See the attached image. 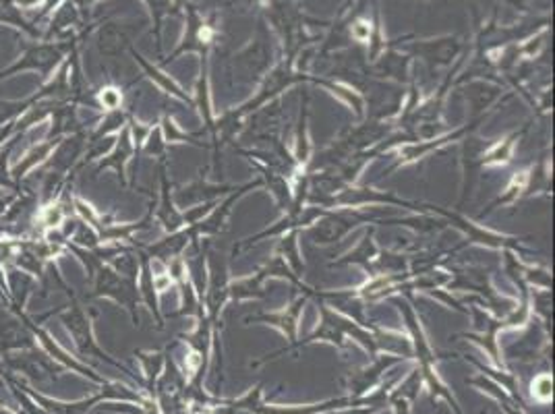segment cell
Wrapping results in <instances>:
<instances>
[{
    "mask_svg": "<svg viewBox=\"0 0 555 414\" xmlns=\"http://www.w3.org/2000/svg\"><path fill=\"white\" fill-rule=\"evenodd\" d=\"M319 317H321L319 325L307 336V340L298 342L296 348L302 346V344H311V342H319V340L321 342H331V344H336V346H342V344H344V336H355L359 342L365 344V348H369V352L373 356L377 354L379 348H377L375 336L369 334L367 329H362L359 323H352V321H348L344 317H340L338 313L331 311L329 305H327V302H324V300L319 302Z\"/></svg>",
    "mask_w": 555,
    "mask_h": 414,
    "instance_id": "cell-1",
    "label": "cell"
},
{
    "mask_svg": "<svg viewBox=\"0 0 555 414\" xmlns=\"http://www.w3.org/2000/svg\"><path fill=\"white\" fill-rule=\"evenodd\" d=\"M383 216V211L369 205V209H352L344 207L340 211H326L315 224L311 226L309 236L315 245H334L340 238H344L350 230H355L359 224L365 222H377Z\"/></svg>",
    "mask_w": 555,
    "mask_h": 414,
    "instance_id": "cell-2",
    "label": "cell"
},
{
    "mask_svg": "<svg viewBox=\"0 0 555 414\" xmlns=\"http://www.w3.org/2000/svg\"><path fill=\"white\" fill-rule=\"evenodd\" d=\"M307 294H302L298 298H294L290 302V305L286 309H282L278 313H259V315H253V317H247L245 321L247 323H267V325H274L278 327L282 334H284L288 340H290V346L288 348H296V334H298V319L302 315V309H305V302H307Z\"/></svg>",
    "mask_w": 555,
    "mask_h": 414,
    "instance_id": "cell-3",
    "label": "cell"
},
{
    "mask_svg": "<svg viewBox=\"0 0 555 414\" xmlns=\"http://www.w3.org/2000/svg\"><path fill=\"white\" fill-rule=\"evenodd\" d=\"M474 127H477V125L470 123V125H466L464 128L454 130L452 135H443V137L439 135V137L425 139V141H408L406 145H402V147H400V151H398V159L393 161V166L388 170V172H392V170H396V168L404 166V164H410V161H417V159H421V158H425L427 154H431L433 149H437V147H441V145H446V143H450V141H454V139H462L464 135H468Z\"/></svg>",
    "mask_w": 555,
    "mask_h": 414,
    "instance_id": "cell-4",
    "label": "cell"
},
{
    "mask_svg": "<svg viewBox=\"0 0 555 414\" xmlns=\"http://www.w3.org/2000/svg\"><path fill=\"white\" fill-rule=\"evenodd\" d=\"M398 358H392V356H375V360H373V365L362 369L359 373H355V375H350V389H352V400H357L359 396H362L365 391H369V387L375 383L381 373L386 371L390 365H393Z\"/></svg>",
    "mask_w": 555,
    "mask_h": 414,
    "instance_id": "cell-5",
    "label": "cell"
},
{
    "mask_svg": "<svg viewBox=\"0 0 555 414\" xmlns=\"http://www.w3.org/2000/svg\"><path fill=\"white\" fill-rule=\"evenodd\" d=\"M379 255V249L375 245V240H373V230H367L365 234H362L360 242L350 251V253L346 257H342L338 261H334L329 267H342V265H360L365 269H371L373 261H375V257Z\"/></svg>",
    "mask_w": 555,
    "mask_h": 414,
    "instance_id": "cell-6",
    "label": "cell"
},
{
    "mask_svg": "<svg viewBox=\"0 0 555 414\" xmlns=\"http://www.w3.org/2000/svg\"><path fill=\"white\" fill-rule=\"evenodd\" d=\"M526 128L522 130H514L512 135H508L506 139L497 141V143L489 145L485 151H483V158H481V164L483 168L485 166H499V164H506V161H510L512 154H514V145H516V141L522 137V133Z\"/></svg>",
    "mask_w": 555,
    "mask_h": 414,
    "instance_id": "cell-7",
    "label": "cell"
},
{
    "mask_svg": "<svg viewBox=\"0 0 555 414\" xmlns=\"http://www.w3.org/2000/svg\"><path fill=\"white\" fill-rule=\"evenodd\" d=\"M276 253H280L282 257H284L286 265L292 269V274H294L296 278L302 276L305 265H302L300 249H298V230H290V232H286V234H282Z\"/></svg>",
    "mask_w": 555,
    "mask_h": 414,
    "instance_id": "cell-8",
    "label": "cell"
},
{
    "mask_svg": "<svg viewBox=\"0 0 555 414\" xmlns=\"http://www.w3.org/2000/svg\"><path fill=\"white\" fill-rule=\"evenodd\" d=\"M528 180H530V170H520V172H516V174H514V178L510 180L506 193L499 195L495 201H493V203H489V207L483 211V216L489 214V211H493L497 205H508V203H512V201H516L520 195H524V193H526V189H528V185H530Z\"/></svg>",
    "mask_w": 555,
    "mask_h": 414,
    "instance_id": "cell-9",
    "label": "cell"
},
{
    "mask_svg": "<svg viewBox=\"0 0 555 414\" xmlns=\"http://www.w3.org/2000/svg\"><path fill=\"white\" fill-rule=\"evenodd\" d=\"M300 118H298V127H296V151H294V159L298 166H305L309 161V154H311V145H309V130H307V114H309V96L305 94L300 102Z\"/></svg>",
    "mask_w": 555,
    "mask_h": 414,
    "instance_id": "cell-10",
    "label": "cell"
},
{
    "mask_svg": "<svg viewBox=\"0 0 555 414\" xmlns=\"http://www.w3.org/2000/svg\"><path fill=\"white\" fill-rule=\"evenodd\" d=\"M187 193L180 197V201H187V203H201V201H207L209 197H216L218 193L224 195V193H230V191H236L234 187H228V185H207V183H201V180H195L193 185H189Z\"/></svg>",
    "mask_w": 555,
    "mask_h": 414,
    "instance_id": "cell-11",
    "label": "cell"
},
{
    "mask_svg": "<svg viewBox=\"0 0 555 414\" xmlns=\"http://www.w3.org/2000/svg\"><path fill=\"white\" fill-rule=\"evenodd\" d=\"M499 96H501V92L497 87H489V85H483V83L472 85L470 92H466V99L472 108V114H479L481 110L489 108Z\"/></svg>",
    "mask_w": 555,
    "mask_h": 414,
    "instance_id": "cell-12",
    "label": "cell"
},
{
    "mask_svg": "<svg viewBox=\"0 0 555 414\" xmlns=\"http://www.w3.org/2000/svg\"><path fill=\"white\" fill-rule=\"evenodd\" d=\"M532 396L541 400V402H547L553 396V379L549 375H539L537 379L532 381Z\"/></svg>",
    "mask_w": 555,
    "mask_h": 414,
    "instance_id": "cell-13",
    "label": "cell"
},
{
    "mask_svg": "<svg viewBox=\"0 0 555 414\" xmlns=\"http://www.w3.org/2000/svg\"><path fill=\"white\" fill-rule=\"evenodd\" d=\"M99 97H102V104L106 108H118L120 106V94L116 92V89H104Z\"/></svg>",
    "mask_w": 555,
    "mask_h": 414,
    "instance_id": "cell-14",
    "label": "cell"
}]
</instances>
